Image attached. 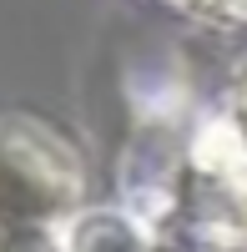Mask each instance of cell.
Segmentation results:
<instances>
[]
</instances>
